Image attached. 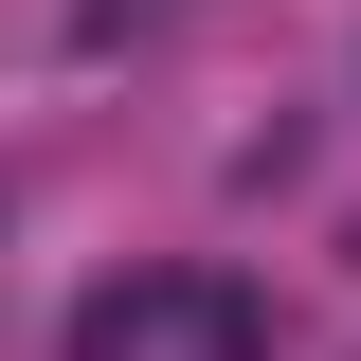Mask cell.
I'll use <instances>...</instances> for the list:
<instances>
[{"label": "cell", "mask_w": 361, "mask_h": 361, "mask_svg": "<svg viewBox=\"0 0 361 361\" xmlns=\"http://www.w3.org/2000/svg\"><path fill=\"white\" fill-rule=\"evenodd\" d=\"M73 361H271V307L235 271H109L73 307Z\"/></svg>", "instance_id": "6da1fadb"}]
</instances>
